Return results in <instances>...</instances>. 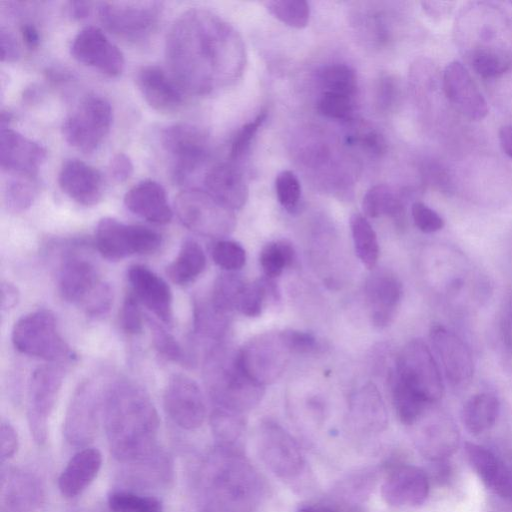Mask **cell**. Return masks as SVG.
Returning <instances> with one entry per match:
<instances>
[{
  "label": "cell",
  "instance_id": "obj_1",
  "mask_svg": "<svg viewBox=\"0 0 512 512\" xmlns=\"http://www.w3.org/2000/svg\"><path fill=\"white\" fill-rule=\"evenodd\" d=\"M239 49L231 28L203 9L183 12L165 44L170 74L186 93L205 94L227 82L238 67Z\"/></svg>",
  "mask_w": 512,
  "mask_h": 512
},
{
  "label": "cell",
  "instance_id": "obj_2",
  "mask_svg": "<svg viewBox=\"0 0 512 512\" xmlns=\"http://www.w3.org/2000/svg\"><path fill=\"white\" fill-rule=\"evenodd\" d=\"M102 415L109 448L117 460L140 462L151 457L159 417L140 385L128 379L110 383L104 391Z\"/></svg>",
  "mask_w": 512,
  "mask_h": 512
},
{
  "label": "cell",
  "instance_id": "obj_3",
  "mask_svg": "<svg viewBox=\"0 0 512 512\" xmlns=\"http://www.w3.org/2000/svg\"><path fill=\"white\" fill-rule=\"evenodd\" d=\"M195 489L205 512H249L261 485L253 468L234 448L218 446L201 463Z\"/></svg>",
  "mask_w": 512,
  "mask_h": 512
},
{
  "label": "cell",
  "instance_id": "obj_4",
  "mask_svg": "<svg viewBox=\"0 0 512 512\" xmlns=\"http://www.w3.org/2000/svg\"><path fill=\"white\" fill-rule=\"evenodd\" d=\"M203 379L215 407L239 413L258 405L264 394V386L244 371L239 350L226 344L214 345L206 354Z\"/></svg>",
  "mask_w": 512,
  "mask_h": 512
},
{
  "label": "cell",
  "instance_id": "obj_5",
  "mask_svg": "<svg viewBox=\"0 0 512 512\" xmlns=\"http://www.w3.org/2000/svg\"><path fill=\"white\" fill-rule=\"evenodd\" d=\"M58 289L65 301L92 318L106 315L113 303L111 286L102 280L91 260L77 253L64 256L58 270Z\"/></svg>",
  "mask_w": 512,
  "mask_h": 512
},
{
  "label": "cell",
  "instance_id": "obj_6",
  "mask_svg": "<svg viewBox=\"0 0 512 512\" xmlns=\"http://www.w3.org/2000/svg\"><path fill=\"white\" fill-rule=\"evenodd\" d=\"M12 343L23 354L54 363L74 357L59 333L54 314L46 309L19 318L12 329Z\"/></svg>",
  "mask_w": 512,
  "mask_h": 512
},
{
  "label": "cell",
  "instance_id": "obj_7",
  "mask_svg": "<svg viewBox=\"0 0 512 512\" xmlns=\"http://www.w3.org/2000/svg\"><path fill=\"white\" fill-rule=\"evenodd\" d=\"M112 121L113 110L109 101L100 95L89 94L64 120L62 135L73 148L91 153L108 135Z\"/></svg>",
  "mask_w": 512,
  "mask_h": 512
},
{
  "label": "cell",
  "instance_id": "obj_8",
  "mask_svg": "<svg viewBox=\"0 0 512 512\" xmlns=\"http://www.w3.org/2000/svg\"><path fill=\"white\" fill-rule=\"evenodd\" d=\"M174 208L181 223L199 235L221 238L234 228L231 210L206 191L194 188L180 191Z\"/></svg>",
  "mask_w": 512,
  "mask_h": 512
},
{
  "label": "cell",
  "instance_id": "obj_9",
  "mask_svg": "<svg viewBox=\"0 0 512 512\" xmlns=\"http://www.w3.org/2000/svg\"><path fill=\"white\" fill-rule=\"evenodd\" d=\"M162 11V3L158 1H110L101 2L98 7L105 28L132 42L150 38L159 25Z\"/></svg>",
  "mask_w": 512,
  "mask_h": 512
},
{
  "label": "cell",
  "instance_id": "obj_10",
  "mask_svg": "<svg viewBox=\"0 0 512 512\" xmlns=\"http://www.w3.org/2000/svg\"><path fill=\"white\" fill-rule=\"evenodd\" d=\"M94 243L103 258L119 261L131 255L153 253L161 246L162 237L148 227L104 217L97 224Z\"/></svg>",
  "mask_w": 512,
  "mask_h": 512
},
{
  "label": "cell",
  "instance_id": "obj_11",
  "mask_svg": "<svg viewBox=\"0 0 512 512\" xmlns=\"http://www.w3.org/2000/svg\"><path fill=\"white\" fill-rule=\"evenodd\" d=\"M395 375L414 390L427 404L438 401L444 385L438 365L425 342L409 341L400 351Z\"/></svg>",
  "mask_w": 512,
  "mask_h": 512
},
{
  "label": "cell",
  "instance_id": "obj_12",
  "mask_svg": "<svg viewBox=\"0 0 512 512\" xmlns=\"http://www.w3.org/2000/svg\"><path fill=\"white\" fill-rule=\"evenodd\" d=\"M293 354L282 331L266 332L250 339L239 349L240 363L247 375L259 385L276 381Z\"/></svg>",
  "mask_w": 512,
  "mask_h": 512
},
{
  "label": "cell",
  "instance_id": "obj_13",
  "mask_svg": "<svg viewBox=\"0 0 512 512\" xmlns=\"http://www.w3.org/2000/svg\"><path fill=\"white\" fill-rule=\"evenodd\" d=\"M65 368L60 364L36 368L30 377L27 393V420L34 441L42 445L48 434V420L56 403Z\"/></svg>",
  "mask_w": 512,
  "mask_h": 512
},
{
  "label": "cell",
  "instance_id": "obj_14",
  "mask_svg": "<svg viewBox=\"0 0 512 512\" xmlns=\"http://www.w3.org/2000/svg\"><path fill=\"white\" fill-rule=\"evenodd\" d=\"M160 141L172 160V177L180 184L188 180L207 156L206 135L200 128L188 123L165 127Z\"/></svg>",
  "mask_w": 512,
  "mask_h": 512
},
{
  "label": "cell",
  "instance_id": "obj_15",
  "mask_svg": "<svg viewBox=\"0 0 512 512\" xmlns=\"http://www.w3.org/2000/svg\"><path fill=\"white\" fill-rule=\"evenodd\" d=\"M104 391L92 379L82 381L74 391L64 422L65 437L71 444L85 445L93 440L103 407Z\"/></svg>",
  "mask_w": 512,
  "mask_h": 512
},
{
  "label": "cell",
  "instance_id": "obj_16",
  "mask_svg": "<svg viewBox=\"0 0 512 512\" xmlns=\"http://www.w3.org/2000/svg\"><path fill=\"white\" fill-rule=\"evenodd\" d=\"M258 450L266 466L281 478L300 474L304 459L294 439L277 423H262L258 432Z\"/></svg>",
  "mask_w": 512,
  "mask_h": 512
},
{
  "label": "cell",
  "instance_id": "obj_17",
  "mask_svg": "<svg viewBox=\"0 0 512 512\" xmlns=\"http://www.w3.org/2000/svg\"><path fill=\"white\" fill-rule=\"evenodd\" d=\"M163 403L170 419L183 429L193 430L204 422L206 406L202 391L187 375L174 374L170 377Z\"/></svg>",
  "mask_w": 512,
  "mask_h": 512
},
{
  "label": "cell",
  "instance_id": "obj_18",
  "mask_svg": "<svg viewBox=\"0 0 512 512\" xmlns=\"http://www.w3.org/2000/svg\"><path fill=\"white\" fill-rule=\"evenodd\" d=\"M71 55L78 62L109 77L119 76L125 65L121 50L94 26L80 30L72 40Z\"/></svg>",
  "mask_w": 512,
  "mask_h": 512
},
{
  "label": "cell",
  "instance_id": "obj_19",
  "mask_svg": "<svg viewBox=\"0 0 512 512\" xmlns=\"http://www.w3.org/2000/svg\"><path fill=\"white\" fill-rule=\"evenodd\" d=\"M442 86L449 102L465 117L482 120L488 114L484 96L461 62L452 61L445 67Z\"/></svg>",
  "mask_w": 512,
  "mask_h": 512
},
{
  "label": "cell",
  "instance_id": "obj_20",
  "mask_svg": "<svg viewBox=\"0 0 512 512\" xmlns=\"http://www.w3.org/2000/svg\"><path fill=\"white\" fill-rule=\"evenodd\" d=\"M430 339L449 383L454 387L469 384L473 377V360L463 341L442 325L431 328Z\"/></svg>",
  "mask_w": 512,
  "mask_h": 512
},
{
  "label": "cell",
  "instance_id": "obj_21",
  "mask_svg": "<svg viewBox=\"0 0 512 512\" xmlns=\"http://www.w3.org/2000/svg\"><path fill=\"white\" fill-rule=\"evenodd\" d=\"M46 149L19 132L1 126L0 167L11 174L37 176L46 159Z\"/></svg>",
  "mask_w": 512,
  "mask_h": 512
},
{
  "label": "cell",
  "instance_id": "obj_22",
  "mask_svg": "<svg viewBox=\"0 0 512 512\" xmlns=\"http://www.w3.org/2000/svg\"><path fill=\"white\" fill-rule=\"evenodd\" d=\"M136 85L147 104L161 113L178 111L185 103V91L171 74L156 65L141 67Z\"/></svg>",
  "mask_w": 512,
  "mask_h": 512
},
{
  "label": "cell",
  "instance_id": "obj_23",
  "mask_svg": "<svg viewBox=\"0 0 512 512\" xmlns=\"http://www.w3.org/2000/svg\"><path fill=\"white\" fill-rule=\"evenodd\" d=\"M131 292L166 325L173 324V297L167 282L144 265H133L128 270Z\"/></svg>",
  "mask_w": 512,
  "mask_h": 512
},
{
  "label": "cell",
  "instance_id": "obj_24",
  "mask_svg": "<svg viewBox=\"0 0 512 512\" xmlns=\"http://www.w3.org/2000/svg\"><path fill=\"white\" fill-rule=\"evenodd\" d=\"M402 285L398 277L389 270L376 269L365 282V296L374 326L389 325L402 298Z\"/></svg>",
  "mask_w": 512,
  "mask_h": 512
},
{
  "label": "cell",
  "instance_id": "obj_25",
  "mask_svg": "<svg viewBox=\"0 0 512 512\" xmlns=\"http://www.w3.org/2000/svg\"><path fill=\"white\" fill-rule=\"evenodd\" d=\"M429 493V481L418 467L401 465L394 468L381 486L384 501L394 507L421 505Z\"/></svg>",
  "mask_w": 512,
  "mask_h": 512
},
{
  "label": "cell",
  "instance_id": "obj_26",
  "mask_svg": "<svg viewBox=\"0 0 512 512\" xmlns=\"http://www.w3.org/2000/svg\"><path fill=\"white\" fill-rule=\"evenodd\" d=\"M58 184L63 193L83 206L96 205L104 194L101 173L78 159H69L62 164Z\"/></svg>",
  "mask_w": 512,
  "mask_h": 512
},
{
  "label": "cell",
  "instance_id": "obj_27",
  "mask_svg": "<svg viewBox=\"0 0 512 512\" xmlns=\"http://www.w3.org/2000/svg\"><path fill=\"white\" fill-rule=\"evenodd\" d=\"M124 204L130 212L154 224H167L173 216L165 189L154 180H143L130 188Z\"/></svg>",
  "mask_w": 512,
  "mask_h": 512
},
{
  "label": "cell",
  "instance_id": "obj_28",
  "mask_svg": "<svg viewBox=\"0 0 512 512\" xmlns=\"http://www.w3.org/2000/svg\"><path fill=\"white\" fill-rule=\"evenodd\" d=\"M465 452L483 483L502 498L512 502V470L481 445L468 442Z\"/></svg>",
  "mask_w": 512,
  "mask_h": 512
},
{
  "label": "cell",
  "instance_id": "obj_29",
  "mask_svg": "<svg viewBox=\"0 0 512 512\" xmlns=\"http://www.w3.org/2000/svg\"><path fill=\"white\" fill-rule=\"evenodd\" d=\"M206 192L230 210L241 208L248 189L240 172L232 165L221 163L210 168L204 177Z\"/></svg>",
  "mask_w": 512,
  "mask_h": 512
},
{
  "label": "cell",
  "instance_id": "obj_30",
  "mask_svg": "<svg viewBox=\"0 0 512 512\" xmlns=\"http://www.w3.org/2000/svg\"><path fill=\"white\" fill-rule=\"evenodd\" d=\"M102 465V455L96 448H84L67 463L58 479L62 495L73 498L81 494L95 479Z\"/></svg>",
  "mask_w": 512,
  "mask_h": 512
},
{
  "label": "cell",
  "instance_id": "obj_31",
  "mask_svg": "<svg viewBox=\"0 0 512 512\" xmlns=\"http://www.w3.org/2000/svg\"><path fill=\"white\" fill-rule=\"evenodd\" d=\"M41 493L35 479L27 473L9 470L1 479V512H34Z\"/></svg>",
  "mask_w": 512,
  "mask_h": 512
},
{
  "label": "cell",
  "instance_id": "obj_32",
  "mask_svg": "<svg viewBox=\"0 0 512 512\" xmlns=\"http://www.w3.org/2000/svg\"><path fill=\"white\" fill-rule=\"evenodd\" d=\"M206 256L200 244L192 238H187L181 244L180 250L166 269L169 279L180 286L193 282L205 269Z\"/></svg>",
  "mask_w": 512,
  "mask_h": 512
},
{
  "label": "cell",
  "instance_id": "obj_33",
  "mask_svg": "<svg viewBox=\"0 0 512 512\" xmlns=\"http://www.w3.org/2000/svg\"><path fill=\"white\" fill-rule=\"evenodd\" d=\"M499 402L489 393L471 397L463 408V423L469 433L478 435L490 429L498 416Z\"/></svg>",
  "mask_w": 512,
  "mask_h": 512
},
{
  "label": "cell",
  "instance_id": "obj_34",
  "mask_svg": "<svg viewBox=\"0 0 512 512\" xmlns=\"http://www.w3.org/2000/svg\"><path fill=\"white\" fill-rule=\"evenodd\" d=\"M228 324V314L218 310L209 297L194 300L193 325L196 334L220 340L225 335Z\"/></svg>",
  "mask_w": 512,
  "mask_h": 512
},
{
  "label": "cell",
  "instance_id": "obj_35",
  "mask_svg": "<svg viewBox=\"0 0 512 512\" xmlns=\"http://www.w3.org/2000/svg\"><path fill=\"white\" fill-rule=\"evenodd\" d=\"M4 186L3 201L12 213L29 209L39 194L37 176L11 174Z\"/></svg>",
  "mask_w": 512,
  "mask_h": 512
},
{
  "label": "cell",
  "instance_id": "obj_36",
  "mask_svg": "<svg viewBox=\"0 0 512 512\" xmlns=\"http://www.w3.org/2000/svg\"><path fill=\"white\" fill-rule=\"evenodd\" d=\"M350 227L359 260L366 268L374 269L379 257V244L374 229L359 213L353 214L350 218Z\"/></svg>",
  "mask_w": 512,
  "mask_h": 512
},
{
  "label": "cell",
  "instance_id": "obj_37",
  "mask_svg": "<svg viewBox=\"0 0 512 512\" xmlns=\"http://www.w3.org/2000/svg\"><path fill=\"white\" fill-rule=\"evenodd\" d=\"M279 291L272 278L262 277L253 283H246L237 305V311L248 317L262 313L267 301H276Z\"/></svg>",
  "mask_w": 512,
  "mask_h": 512
},
{
  "label": "cell",
  "instance_id": "obj_38",
  "mask_svg": "<svg viewBox=\"0 0 512 512\" xmlns=\"http://www.w3.org/2000/svg\"><path fill=\"white\" fill-rule=\"evenodd\" d=\"M210 425L218 446L234 448L245 430L243 413L214 407L210 415Z\"/></svg>",
  "mask_w": 512,
  "mask_h": 512
},
{
  "label": "cell",
  "instance_id": "obj_39",
  "mask_svg": "<svg viewBox=\"0 0 512 512\" xmlns=\"http://www.w3.org/2000/svg\"><path fill=\"white\" fill-rule=\"evenodd\" d=\"M246 283L234 272L223 273L215 280L209 298L218 310L229 315L233 310H237Z\"/></svg>",
  "mask_w": 512,
  "mask_h": 512
},
{
  "label": "cell",
  "instance_id": "obj_40",
  "mask_svg": "<svg viewBox=\"0 0 512 512\" xmlns=\"http://www.w3.org/2000/svg\"><path fill=\"white\" fill-rule=\"evenodd\" d=\"M392 399L400 421L406 425L416 422L427 404L395 373L392 376Z\"/></svg>",
  "mask_w": 512,
  "mask_h": 512
},
{
  "label": "cell",
  "instance_id": "obj_41",
  "mask_svg": "<svg viewBox=\"0 0 512 512\" xmlns=\"http://www.w3.org/2000/svg\"><path fill=\"white\" fill-rule=\"evenodd\" d=\"M355 416L369 428H379L385 423V410L381 397L373 384L363 387L353 399Z\"/></svg>",
  "mask_w": 512,
  "mask_h": 512
},
{
  "label": "cell",
  "instance_id": "obj_42",
  "mask_svg": "<svg viewBox=\"0 0 512 512\" xmlns=\"http://www.w3.org/2000/svg\"><path fill=\"white\" fill-rule=\"evenodd\" d=\"M362 208L371 218L382 215L399 217L403 212L402 203L385 185L371 187L363 197Z\"/></svg>",
  "mask_w": 512,
  "mask_h": 512
},
{
  "label": "cell",
  "instance_id": "obj_43",
  "mask_svg": "<svg viewBox=\"0 0 512 512\" xmlns=\"http://www.w3.org/2000/svg\"><path fill=\"white\" fill-rule=\"evenodd\" d=\"M295 260L292 245L285 241H273L266 244L260 253V265L266 277L276 278Z\"/></svg>",
  "mask_w": 512,
  "mask_h": 512
},
{
  "label": "cell",
  "instance_id": "obj_44",
  "mask_svg": "<svg viewBox=\"0 0 512 512\" xmlns=\"http://www.w3.org/2000/svg\"><path fill=\"white\" fill-rule=\"evenodd\" d=\"M323 92H332L347 96H354L357 89L355 72L347 65L332 64L325 67L320 73Z\"/></svg>",
  "mask_w": 512,
  "mask_h": 512
},
{
  "label": "cell",
  "instance_id": "obj_45",
  "mask_svg": "<svg viewBox=\"0 0 512 512\" xmlns=\"http://www.w3.org/2000/svg\"><path fill=\"white\" fill-rule=\"evenodd\" d=\"M268 11L282 23L297 29L307 26L309 4L303 0H277L266 2Z\"/></svg>",
  "mask_w": 512,
  "mask_h": 512
},
{
  "label": "cell",
  "instance_id": "obj_46",
  "mask_svg": "<svg viewBox=\"0 0 512 512\" xmlns=\"http://www.w3.org/2000/svg\"><path fill=\"white\" fill-rule=\"evenodd\" d=\"M108 506L113 512H163L159 499L128 491L112 492L108 496Z\"/></svg>",
  "mask_w": 512,
  "mask_h": 512
},
{
  "label": "cell",
  "instance_id": "obj_47",
  "mask_svg": "<svg viewBox=\"0 0 512 512\" xmlns=\"http://www.w3.org/2000/svg\"><path fill=\"white\" fill-rule=\"evenodd\" d=\"M146 321L151 331L153 345L158 353L170 361L186 363L187 356L176 338L154 318L147 316Z\"/></svg>",
  "mask_w": 512,
  "mask_h": 512
},
{
  "label": "cell",
  "instance_id": "obj_48",
  "mask_svg": "<svg viewBox=\"0 0 512 512\" xmlns=\"http://www.w3.org/2000/svg\"><path fill=\"white\" fill-rule=\"evenodd\" d=\"M212 258L222 269L227 272H234L240 270L245 265L246 252L235 241L220 240L213 246Z\"/></svg>",
  "mask_w": 512,
  "mask_h": 512
},
{
  "label": "cell",
  "instance_id": "obj_49",
  "mask_svg": "<svg viewBox=\"0 0 512 512\" xmlns=\"http://www.w3.org/2000/svg\"><path fill=\"white\" fill-rule=\"evenodd\" d=\"M354 102L352 96L323 92L317 109L325 117L332 119H347L353 113Z\"/></svg>",
  "mask_w": 512,
  "mask_h": 512
},
{
  "label": "cell",
  "instance_id": "obj_50",
  "mask_svg": "<svg viewBox=\"0 0 512 512\" xmlns=\"http://www.w3.org/2000/svg\"><path fill=\"white\" fill-rule=\"evenodd\" d=\"M275 190L279 203L293 211L300 200L301 186L296 175L288 170L280 172L275 180Z\"/></svg>",
  "mask_w": 512,
  "mask_h": 512
},
{
  "label": "cell",
  "instance_id": "obj_51",
  "mask_svg": "<svg viewBox=\"0 0 512 512\" xmlns=\"http://www.w3.org/2000/svg\"><path fill=\"white\" fill-rule=\"evenodd\" d=\"M140 304L132 292H129L124 298L120 311V324L123 331L129 335H137L143 329V315Z\"/></svg>",
  "mask_w": 512,
  "mask_h": 512
},
{
  "label": "cell",
  "instance_id": "obj_52",
  "mask_svg": "<svg viewBox=\"0 0 512 512\" xmlns=\"http://www.w3.org/2000/svg\"><path fill=\"white\" fill-rule=\"evenodd\" d=\"M266 117L267 111H261L252 121L241 127L231 144L230 157L232 159L240 158L248 150L252 139L266 120Z\"/></svg>",
  "mask_w": 512,
  "mask_h": 512
},
{
  "label": "cell",
  "instance_id": "obj_53",
  "mask_svg": "<svg viewBox=\"0 0 512 512\" xmlns=\"http://www.w3.org/2000/svg\"><path fill=\"white\" fill-rule=\"evenodd\" d=\"M411 214L415 225L422 232H436L444 226L442 217L422 202L413 203Z\"/></svg>",
  "mask_w": 512,
  "mask_h": 512
},
{
  "label": "cell",
  "instance_id": "obj_54",
  "mask_svg": "<svg viewBox=\"0 0 512 512\" xmlns=\"http://www.w3.org/2000/svg\"><path fill=\"white\" fill-rule=\"evenodd\" d=\"M285 342L293 354H307L319 348L317 339L308 332L298 330H283Z\"/></svg>",
  "mask_w": 512,
  "mask_h": 512
},
{
  "label": "cell",
  "instance_id": "obj_55",
  "mask_svg": "<svg viewBox=\"0 0 512 512\" xmlns=\"http://www.w3.org/2000/svg\"><path fill=\"white\" fill-rule=\"evenodd\" d=\"M18 448V436L14 427L6 421L1 422L0 427V460L4 461L13 457Z\"/></svg>",
  "mask_w": 512,
  "mask_h": 512
},
{
  "label": "cell",
  "instance_id": "obj_56",
  "mask_svg": "<svg viewBox=\"0 0 512 512\" xmlns=\"http://www.w3.org/2000/svg\"><path fill=\"white\" fill-rule=\"evenodd\" d=\"M133 163L124 153L115 154L108 165L109 175L118 183L127 181L133 173Z\"/></svg>",
  "mask_w": 512,
  "mask_h": 512
},
{
  "label": "cell",
  "instance_id": "obj_57",
  "mask_svg": "<svg viewBox=\"0 0 512 512\" xmlns=\"http://www.w3.org/2000/svg\"><path fill=\"white\" fill-rule=\"evenodd\" d=\"M1 60L15 62L20 57V48L15 37L3 28L0 31Z\"/></svg>",
  "mask_w": 512,
  "mask_h": 512
},
{
  "label": "cell",
  "instance_id": "obj_58",
  "mask_svg": "<svg viewBox=\"0 0 512 512\" xmlns=\"http://www.w3.org/2000/svg\"><path fill=\"white\" fill-rule=\"evenodd\" d=\"M19 301V291L17 287L8 282L1 283V310L2 312L13 309Z\"/></svg>",
  "mask_w": 512,
  "mask_h": 512
},
{
  "label": "cell",
  "instance_id": "obj_59",
  "mask_svg": "<svg viewBox=\"0 0 512 512\" xmlns=\"http://www.w3.org/2000/svg\"><path fill=\"white\" fill-rule=\"evenodd\" d=\"M91 2L88 1H70L67 3V15L73 20L86 18L91 12Z\"/></svg>",
  "mask_w": 512,
  "mask_h": 512
},
{
  "label": "cell",
  "instance_id": "obj_60",
  "mask_svg": "<svg viewBox=\"0 0 512 512\" xmlns=\"http://www.w3.org/2000/svg\"><path fill=\"white\" fill-rule=\"evenodd\" d=\"M20 33L25 46L30 50H35L40 44V34L38 29L30 23H25L20 28Z\"/></svg>",
  "mask_w": 512,
  "mask_h": 512
},
{
  "label": "cell",
  "instance_id": "obj_61",
  "mask_svg": "<svg viewBox=\"0 0 512 512\" xmlns=\"http://www.w3.org/2000/svg\"><path fill=\"white\" fill-rule=\"evenodd\" d=\"M361 143L371 152L379 153L385 147L383 138L375 131H368L360 137Z\"/></svg>",
  "mask_w": 512,
  "mask_h": 512
},
{
  "label": "cell",
  "instance_id": "obj_62",
  "mask_svg": "<svg viewBox=\"0 0 512 512\" xmlns=\"http://www.w3.org/2000/svg\"><path fill=\"white\" fill-rule=\"evenodd\" d=\"M498 139L503 152L512 159V124L499 129Z\"/></svg>",
  "mask_w": 512,
  "mask_h": 512
},
{
  "label": "cell",
  "instance_id": "obj_63",
  "mask_svg": "<svg viewBox=\"0 0 512 512\" xmlns=\"http://www.w3.org/2000/svg\"><path fill=\"white\" fill-rule=\"evenodd\" d=\"M442 2H423L424 10L433 17H441L447 15L453 9L454 3L445 2L444 5L439 9Z\"/></svg>",
  "mask_w": 512,
  "mask_h": 512
},
{
  "label": "cell",
  "instance_id": "obj_64",
  "mask_svg": "<svg viewBox=\"0 0 512 512\" xmlns=\"http://www.w3.org/2000/svg\"><path fill=\"white\" fill-rule=\"evenodd\" d=\"M297 512H333L330 508L325 506H310L304 507Z\"/></svg>",
  "mask_w": 512,
  "mask_h": 512
}]
</instances>
